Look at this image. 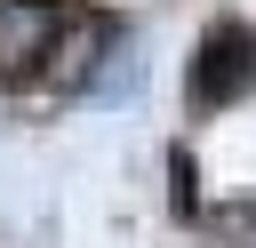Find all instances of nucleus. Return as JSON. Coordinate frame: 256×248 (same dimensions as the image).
Instances as JSON below:
<instances>
[{
	"label": "nucleus",
	"mask_w": 256,
	"mask_h": 248,
	"mask_svg": "<svg viewBox=\"0 0 256 248\" xmlns=\"http://www.w3.org/2000/svg\"><path fill=\"white\" fill-rule=\"evenodd\" d=\"M248 80H256V32L248 24H208V40L192 56V104L216 112V104L248 96Z\"/></svg>",
	"instance_id": "f257e3e1"
},
{
	"label": "nucleus",
	"mask_w": 256,
	"mask_h": 248,
	"mask_svg": "<svg viewBox=\"0 0 256 248\" xmlns=\"http://www.w3.org/2000/svg\"><path fill=\"white\" fill-rule=\"evenodd\" d=\"M64 16L56 0H0V72H32L40 56H56Z\"/></svg>",
	"instance_id": "f03ea898"
},
{
	"label": "nucleus",
	"mask_w": 256,
	"mask_h": 248,
	"mask_svg": "<svg viewBox=\"0 0 256 248\" xmlns=\"http://www.w3.org/2000/svg\"><path fill=\"white\" fill-rule=\"evenodd\" d=\"M168 208L200 216V168H192V152H168Z\"/></svg>",
	"instance_id": "7ed1b4c3"
},
{
	"label": "nucleus",
	"mask_w": 256,
	"mask_h": 248,
	"mask_svg": "<svg viewBox=\"0 0 256 248\" xmlns=\"http://www.w3.org/2000/svg\"><path fill=\"white\" fill-rule=\"evenodd\" d=\"M224 224H232V232H240V240H248V232H256V208H232V216H224Z\"/></svg>",
	"instance_id": "20e7f679"
}]
</instances>
